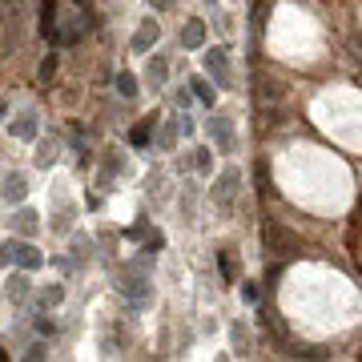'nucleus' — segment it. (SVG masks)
I'll return each mask as SVG.
<instances>
[{
	"mask_svg": "<svg viewBox=\"0 0 362 362\" xmlns=\"http://www.w3.org/2000/svg\"><path fill=\"white\" fill-rule=\"evenodd\" d=\"M157 37H161L157 21H153V16H145L141 25H137V33H133L129 49H133V52H141V57H149V52H153V45H157Z\"/></svg>",
	"mask_w": 362,
	"mask_h": 362,
	"instance_id": "6",
	"label": "nucleus"
},
{
	"mask_svg": "<svg viewBox=\"0 0 362 362\" xmlns=\"http://www.w3.org/2000/svg\"><path fill=\"white\" fill-rule=\"evenodd\" d=\"M194 129H197L194 117H181V133H185V137H194Z\"/></svg>",
	"mask_w": 362,
	"mask_h": 362,
	"instance_id": "27",
	"label": "nucleus"
},
{
	"mask_svg": "<svg viewBox=\"0 0 362 362\" xmlns=\"http://www.w3.org/2000/svg\"><path fill=\"white\" fill-rule=\"evenodd\" d=\"M206 37H209V28H206V21L202 16H189L185 25H181V49H206Z\"/></svg>",
	"mask_w": 362,
	"mask_h": 362,
	"instance_id": "8",
	"label": "nucleus"
},
{
	"mask_svg": "<svg viewBox=\"0 0 362 362\" xmlns=\"http://www.w3.org/2000/svg\"><path fill=\"white\" fill-rule=\"evenodd\" d=\"M8 133H13L16 141H37V133H40V117H37V109H25V113H16L13 117V125H8Z\"/></svg>",
	"mask_w": 362,
	"mask_h": 362,
	"instance_id": "4",
	"label": "nucleus"
},
{
	"mask_svg": "<svg viewBox=\"0 0 362 362\" xmlns=\"http://www.w3.org/2000/svg\"><path fill=\"white\" fill-rule=\"evenodd\" d=\"M13 266H16V270L37 274V270H45V254H40L37 246H28V242H16V246H13Z\"/></svg>",
	"mask_w": 362,
	"mask_h": 362,
	"instance_id": "7",
	"label": "nucleus"
},
{
	"mask_svg": "<svg viewBox=\"0 0 362 362\" xmlns=\"http://www.w3.org/2000/svg\"><path fill=\"white\" fill-rule=\"evenodd\" d=\"M206 133L214 137V145H218V149H226V153H230L233 145H238V137H233V125L226 121V117H209Z\"/></svg>",
	"mask_w": 362,
	"mask_h": 362,
	"instance_id": "10",
	"label": "nucleus"
},
{
	"mask_svg": "<svg viewBox=\"0 0 362 362\" xmlns=\"http://www.w3.org/2000/svg\"><path fill=\"white\" fill-rule=\"evenodd\" d=\"M73 221H77V206H73V197H69V194L61 197V189H57V194H52V230L65 233Z\"/></svg>",
	"mask_w": 362,
	"mask_h": 362,
	"instance_id": "5",
	"label": "nucleus"
},
{
	"mask_svg": "<svg viewBox=\"0 0 362 362\" xmlns=\"http://www.w3.org/2000/svg\"><path fill=\"white\" fill-rule=\"evenodd\" d=\"M189 93L197 97L202 109H214V105H218V93H214V85H209L206 77H189Z\"/></svg>",
	"mask_w": 362,
	"mask_h": 362,
	"instance_id": "12",
	"label": "nucleus"
},
{
	"mask_svg": "<svg viewBox=\"0 0 362 362\" xmlns=\"http://www.w3.org/2000/svg\"><path fill=\"white\" fill-rule=\"evenodd\" d=\"M45 354H49V350L40 346V342H37V346H28V350H25V358H45Z\"/></svg>",
	"mask_w": 362,
	"mask_h": 362,
	"instance_id": "26",
	"label": "nucleus"
},
{
	"mask_svg": "<svg viewBox=\"0 0 362 362\" xmlns=\"http://www.w3.org/2000/svg\"><path fill=\"white\" fill-rule=\"evenodd\" d=\"M242 298H246L250 306H258V286H254V282H246V286H242Z\"/></svg>",
	"mask_w": 362,
	"mask_h": 362,
	"instance_id": "24",
	"label": "nucleus"
},
{
	"mask_svg": "<svg viewBox=\"0 0 362 362\" xmlns=\"http://www.w3.org/2000/svg\"><path fill=\"white\" fill-rule=\"evenodd\" d=\"M13 226H16V230H21V233H33V230H37V226H40V218H37V214H33V209L25 206V202H21V209H16Z\"/></svg>",
	"mask_w": 362,
	"mask_h": 362,
	"instance_id": "15",
	"label": "nucleus"
},
{
	"mask_svg": "<svg viewBox=\"0 0 362 362\" xmlns=\"http://www.w3.org/2000/svg\"><path fill=\"white\" fill-rule=\"evenodd\" d=\"M145 81H149V89H161L169 81V57H149V65H145Z\"/></svg>",
	"mask_w": 362,
	"mask_h": 362,
	"instance_id": "11",
	"label": "nucleus"
},
{
	"mask_svg": "<svg viewBox=\"0 0 362 362\" xmlns=\"http://www.w3.org/2000/svg\"><path fill=\"white\" fill-rule=\"evenodd\" d=\"M206 73L214 85H230V57H226V49H206Z\"/></svg>",
	"mask_w": 362,
	"mask_h": 362,
	"instance_id": "9",
	"label": "nucleus"
},
{
	"mask_svg": "<svg viewBox=\"0 0 362 362\" xmlns=\"http://www.w3.org/2000/svg\"><path fill=\"white\" fill-rule=\"evenodd\" d=\"M61 298H65V290H61V286H49V290H45V302H49V306H57Z\"/></svg>",
	"mask_w": 362,
	"mask_h": 362,
	"instance_id": "23",
	"label": "nucleus"
},
{
	"mask_svg": "<svg viewBox=\"0 0 362 362\" xmlns=\"http://www.w3.org/2000/svg\"><path fill=\"white\" fill-rule=\"evenodd\" d=\"M149 133H153V121H141V125L129 133V145L133 149H145V145H149Z\"/></svg>",
	"mask_w": 362,
	"mask_h": 362,
	"instance_id": "21",
	"label": "nucleus"
},
{
	"mask_svg": "<svg viewBox=\"0 0 362 362\" xmlns=\"http://www.w3.org/2000/svg\"><path fill=\"white\" fill-rule=\"evenodd\" d=\"M218 270H221V278H226V282H233V278H238V258H233V250H221V254H218Z\"/></svg>",
	"mask_w": 362,
	"mask_h": 362,
	"instance_id": "16",
	"label": "nucleus"
},
{
	"mask_svg": "<svg viewBox=\"0 0 362 362\" xmlns=\"http://www.w3.org/2000/svg\"><path fill=\"white\" fill-rule=\"evenodd\" d=\"M238 189H242V169H221L218 181H214V189H209V197H214V206L221 209H230L233 206V197H238Z\"/></svg>",
	"mask_w": 362,
	"mask_h": 362,
	"instance_id": "2",
	"label": "nucleus"
},
{
	"mask_svg": "<svg viewBox=\"0 0 362 362\" xmlns=\"http://www.w3.org/2000/svg\"><path fill=\"white\" fill-rule=\"evenodd\" d=\"M28 290H33V274H28V270H16L13 278H8V298H13V302H21Z\"/></svg>",
	"mask_w": 362,
	"mask_h": 362,
	"instance_id": "13",
	"label": "nucleus"
},
{
	"mask_svg": "<svg viewBox=\"0 0 362 362\" xmlns=\"http://www.w3.org/2000/svg\"><path fill=\"white\" fill-rule=\"evenodd\" d=\"M189 161L197 165V173H214V153H209L206 145H197L194 153H189Z\"/></svg>",
	"mask_w": 362,
	"mask_h": 362,
	"instance_id": "18",
	"label": "nucleus"
},
{
	"mask_svg": "<svg viewBox=\"0 0 362 362\" xmlns=\"http://www.w3.org/2000/svg\"><path fill=\"white\" fill-rule=\"evenodd\" d=\"M117 290L129 298L137 310H145L149 306V298H153V286H149V262H133V266H125V270L117 274Z\"/></svg>",
	"mask_w": 362,
	"mask_h": 362,
	"instance_id": "1",
	"label": "nucleus"
},
{
	"mask_svg": "<svg viewBox=\"0 0 362 362\" xmlns=\"http://www.w3.org/2000/svg\"><path fill=\"white\" fill-rule=\"evenodd\" d=\"M230 334H233V350H238V354H246V350H250V326L246 322H233Z\"/></svg>",
	"mask_w": 362,
	"mask_h": 362,
	"instance_id": "17",
	"label": "nucleus"
},
{
	"mask_svg": "<svg viewBox=\"0 0 362 362\" xmlns=\"http://www.w3.org/2000/svg\"><path fill=\"white\" fill-rule=\"evenodd\" d=\"M4 117H8V101H4V97H0V121H4Z\"/></svg>",
	"mask_w": 362,
	"mask_h": 362,
	"instance_id": "28",
	"label": "nucleus"
},
{
	"mask_svg": "<svg viewBox=\"0 0 362 362\" xmlns=\"http://www.w3.org/2000/svg\"><path fill=\"white\" fill-rule=\"evenodd\" d=\"M13 246L16 242H4V246H0V266H13Z\"/></svg>",
	"mask_w": 362,
	"mask_h": 362,
	"instance_id": "25",
	"label": "nucleus"
},
{
	"mask_svg": "<svg viewBox=\"0 0 362 362\" xmlns=\"http://www.w3.org/2000/svg\"><path fill=\"white\" fill-rule=\"evenodd\" d=\"M177 133H181V121H165L161 133H157V141L165 145V149H173V145H177Z\"/></svg>",
	"mask_w": 362,
	"mask_h": 362,
	"instance_id": "20",
	"label": "nucleus"
},
{
	"mask_svg": "<svg viewBox=\"0 0 362 362\" xmlns=\"http://www.w3.org/2000/svg\"><path fill=\"white\" fill-rule=\"evenodd\" d=\"M25 194H28V173H21V169L0 173V202H4V206H21Z\"/></svg>",
	"mask_w": 362,
	"mask_h": 362,
	"instance_id": "3",
	"label": "nucleus"
},
{
	"mask_svg": "<svg viewBox=\"0 0 362 362\" xmlns=\"http://www.w3.org/2000/svg\"><path fill=\"white\" fill-rule=\"evenodd\" d=\"M52 157H57V145L45 141V145H40V153H37V161H40V165H52Z\"/></svg>",
	"mask_w": 362,
	"mask_h": 362,
	"instance_id": "22",
	"label": "nucleus"
},
{
	"mask_svg": "<svg viewBox=\"0 0 362 362\" xmlns=\"http://www.w3.org/2000/svg\"><path fill=\"white\" fill-rule=\"evenodd\" d=\"M117 93H121L125 101H133V97L141 93V81H137V73H129V69H125V73H117Z\"/></svg>",
	"mask_w": 362,
	"mask_h": 362,
	"instance_id": "14",
	"label": "nucleus"
},
{
	"mask_svg": "<svg viewBox=\"0 0 362 362\" xmlns=\"http://www.w3.org/2000/svg\"><path fill=\"white\" fill-rule=\"evenodd\" d=\"M145 4H149V8H165V0H145Z\"/></svg>",
	"mask_w": 362,
	"mask_h": 362,
	"instance_id": "29",
	"label": "nucleus"
},
{
	"mask_svg": "<svg viewBox=\"0 0 362 362\" xmlns=\"http://www.w3.org/2000/svg\"><path fill=\"white\" fill-rule=\"evenodd\" d=\"M266 233H270V238H266V250H274V254H282V250H286V230L270 221V226H266Z\"/></svg>",
	"mask_w": 362,
	"mask_h": 362,
	"instance_id": "19",
	"label": "nucleus"
}]
</instances>
